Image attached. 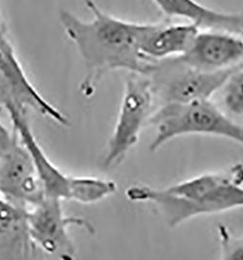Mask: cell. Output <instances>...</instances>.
<instances>
[{"mask_svg":"<svg viewBox=\"0 0 243 260\" xmlns=\"http://www.w3.org/2000/svg\"><path fill=\"white\" fill-rule=\"evenodd\" d=\"M92 13L90 21L61 10L59 22L85 63L87 75L80 85L83 95L91 98L108 72L126 71L148 75L153 63L140 52L142 23L119 19L103 11L94 0H82Z\"/></svg>","mask_w":243,"mask_h":260,"instance_id":"obj_1","label":"cell"},{"mask_svg":"<svg viewBox=\"0 0 243 260\" xmlns=\"http://www.w3.org/2000/svg\"><path fill=\"white\" fill-rule=\"evenodd\" d=\"M149 124L155 128L151 152L166 142L188 135L215 136L243 146V127L229 118L209 100L186 104H164L151 114Z\"/></svg>","mask_w":243,"mask_h":260,"instance_id":"obj_2","label":"cell"},{"mask_svg":"<svg viewBox=\"0 0 243 260\" xmlns=\"http://www.w3.org/2000/svg\"><path fill=\"white\" fill-rule=\"evenodd\" d=\"M126 196L129 201L153 204L168 226L174 228L199 215L243 208V179L236 178L222 183L193 201L178 199L162 188L147 185H132L127 188Z\"/></svg>","mask_w":243,"mask_h":260,"instance_id":"obj_3","label":"cell"},{"mask_svg":"<svg viewBox=\"0 0 243 260\" xmlns=\"http://www.w3.org/2000/svg\"><path fill=\"white\" fill-rule=\"evenodd\" d=\"M239 68V67H238ZM206 71L192 68L178 58L155 61L148 75L155 99L164 104H186L209 98L223 88L236 69Z\"/></svg>","mask_w":243,"mask_h":260,"instance_id":"obj_4","label":"cell"},{"mask_svg":"<svg viewBox=\"0 0 243 260\" xmlns=\"http://www.w3.org/2000/svg\"><path fill=\"white\" fill-rule=\"evenodd\" d=\"M155 102L150 79L146 75L130 73L125 82L124 95L116 125L108 142L105 168L119 165L138 142L142 128L148 123Z\"/></svg>","mask_w":243,"mask_h":260,"instance_id":"obj_5","label":"cell"},{"mask_svg":"<svg viewBox=\"0 0 243 260\" xmlns=\"http://www.w3.org/2000/svg\"><path fill=\"white\" fill-rule=\"evenodd\" d=\"M27 224L35 247L49 254L67 259L74 258L76 251L70 238L71 226H79L89 233H94L90 221L79 216L66 215L61 200L48 196L27 210Z\"/></svg>","mask_w":243,"mask_h":260,"instance_id":"obj_6","label":"cell"},{"mask_svg":"<svg viewBox=\"0 0 243 260\" xmlns=\"http://www.w3.org/2000/svg\"><path fill=\"white\" fill-rule=\"evenodd\" d=\"M0 106L25 111L30 108L58 125L68 127V118L50 104L29 81L5 30L0 25Z\"/></svg>","mask_w":243,"mask_h":260,"instance_id":"obj_7","label":"cell"},{"mask_svg":"<svg viewBox=\"0 0 243 260\" xmlns=\"http://www.w3.org/2000/svg\"><path fill=\"white\" fill-rule=\"evenodd\" d=\"M0 196L26 210L45 197L31 156L19 137L11 149L0 156Z\"/></svg>","mask_w":243,"mask_h":260,"instance_id":"obj_8","label":"cell"},{"mask_svg":"<svg viewBox=\"0 0 243 260\" xmlns=\"http://www.w3.org/2000/svg\"><path fill=\"white\" fill-rule=\"evenodd\" d=\"M176 58L201 71L235 69L243 66V37L221 30H198L185 54Z\"/></svg>","mask_w":243,"mask_h":260,"instance_id":"obj_9","label":"cell"},{"mask_svg":"<svg viewBox=\"0 0 243 260\" xmlns=\"http://www.w3.org/2000/svg\"><path fill=\"white\" fill-rule=\"evenodd\" d=\"M4 109L11 118L14 132L30 154L45 196L62 200H70L74 176L62 173L47 156L30 129L25 117V111L8 106Z\"/></svg>","mask_w":243,"mask_h":260,"instance_id":"obj_10","label":"cell"},{"mask_svg":"<svg viewBox=\"0 0 243 260\" xmlns=\"http://www.w3.org/2000/svg\"><path fill=\"white\" fill-rule=\"evenodd\" d=\"M198 28L193 24H143L139 39L141 54L151 61L180 57L191 46Z\"/></svg>","mask_w":243,"mask_h":260,"instance_id":"obj_11","label":"cell"},{"mask_svg":"<svg viewBox=\"0 0 243 260\" xmlns=\"http://www.w3.org/2000/svg\"><path fill=\"white\" fill-rule=\"evenodd\" d=\"M164 15L182 18L199 30H221L243 37V13L218 11L197 0H152Z\"/></svg>","mask_w":243,"mask_h":260,"instance_id":"obj_12","label":"cell"},{"mask_svg":"<svg viewBox=\"0 0 243 260\" xmlns=\"http://www.w3.org/2000/svg\"><path fill=\"white\" fill-rule=\"evenodd\" d=\"M35 248L28 230L27 210L6 200L0 207V260L29 259Z\"/></svg>","mask_w":243,"mask_h":260,"instance_id":"obj_13","label":"cell"},{"mask_svg":"<svg viewBox=\"0 0 243 260\" xmlns=\"http://www.w3.org/2000/svg\"><path fill=\"white\" fill-rule=\"evenodd\" d=\"M113 180L92 177H74L70 201L94 204L113 195L117 191Z\"/></svg>","mask_w":243,"mask_h":260,"instance_id":"obj_14","label":"cell"},{"mask_svg":"<svg viewBox=\"0 0 243 260\" xmlns=\"http://www.w3.org/2000/svg\"><path fill=\"white\" fill-rule=\"evenodd\" d=\"M224 88V104L233 115L243 114V66L230 75Z\"/></svg>","mask_w":243,"mask_h":260,"instance_id":"obj_15","label":"cell"},{"mask_svg":"<svg viewBox=\"0 0 243 260\" xmlns=\"http://www.w3.org/2000/svg\"><path fill=\"white\" fill-rule=\"evenodd\" d=\"M217 235L222 259L243 260V237L233 236L223 224L217 226Z\"/></svg>","mask_w":243,"mask_h":260,"instance_id":"obj_16","label":"cell"},{"mask_svg":"<svg viewBox=\"0 0 243 260\" xmlns=\"http://www.w3.org/2000/svg\"><path fill=\"white\" fill-rule=\"evenodd\" d=\"M18 141V135L14 132L10 133L0 122V156L8 152Z\"/></svg>","mask_w":243,"mask_h":260,"instance_id":"obj_17","label":"cell"}]
</instances>
